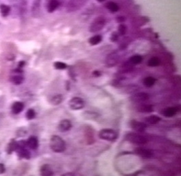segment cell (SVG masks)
<instances>
[{
	"label": "cell",
	"instance_id": "1",
	"mask_svg": "<svg viewBox=\"0 0 181 176\" xmlns=\"http://www.w3.org/2000/svg\"><path fill=\"white\" fill-rule=\"evenodd\" d=\"M51 149L56 153H62L66 149V144L61 137L57 135L52 136L49 141Z\"/></svg>",
	"mask_w": 181,
	"mask_h": 176
},
{
	"label": "cell",
	"instance_id": "2",
	"mask_svg": "<svg viewBox=\"0 0 181 176\" xmlns=\"http://www.w3.org/2000/svg\"><path fill=\"white\" fill-rule=\"evenodd\" d=\"M126 140L133 144H137V145H144L148 141L145 136L135 132L127 134L126 135Z\"/></svg>",
	"mask_w": 181,
	"mask_h": 176
},
{
	"label": "cell",
	"instance_id": "3",
	"mask_svg": "<svg viewBox=\"0 0 181 176\" xmlns=\"http://www.w3.org/2000/svg\"><path fill=\"white\" fill-rule=\"evenodd\" d=\"M99 137L102 140L108 141H115L118 138V134L112 129H102L99 131Z\"/></svg>",
	"mask_w": 181,
	"mask_h": 176
},
{
	"label": "cell",
	"instance_id": "4",
	"mask_svg": "<svg viewBox=\"0 0 181 176\" xmlns=\"http://www.w3.org/2000/svg\"><path fill=\"white\" fill-rule=\"evenodd\" d=\"M105 23H106V19H104V17H99L96 19L92 24L91 25L89 30L93 33L100 31L104 27Z\"/></svg>",
	"mask_w": 181,
	"mask_h": 176
},
{
	"label": "cell",
	"instance_id": "5",
	"mask_svg": "<svg viewBox=\"0 0 181 176\" xmlns=\"http://www.w3.org/2000/svg\"><path fill=\"white\" fill-rule=\"evenodd\" d=\"M69 106L73 110H78L82 109L85 107V101L83 99L78 97L72 98L69 101Z\"/></svg>",
	"mask_w": 181,
	"mask_h": 176
},
{
	"label": "cell",
	"instance_id": "6",
	"mask_svg": "<svg viewBox=\"0 0 181 176\" xmlns=\"http://www.w3.org/2000/svg\"><path fill=\"white\" fill-rule=\"evenodd\" d=\"M130 125L132 130L138 132H143L147 128V125L145 123L138 121L136 120L131 121Z\"/></svg>",
	"mask_w": 181,
	"mask_h": 176
},
{
	"label": "cell",
	"instance_id": "7",
	"mask_svg": "<svg viewBox=\"0 0 181 176\" xmlns=\"http://www.w3.org/2000/svg\"><path fill=\"white\" fill-rule=\"evenodd\" d=\"M149 98V95L147 93H143V92H141V93H137L134 94L132 96H131L130 99L131 101L134 102H143L148 100Z\"/></svg>",
	"mask_w": 181,
	"mask_h": 176
},
{
	"label": "cell",
	"instance_id": "8",
	"mask_svg": "<svg viewBox=\"0 0 181 176\" xmlns=\"http://www.w3.org/2000/svg\"><path fill=\"white\" fill-rule=\"evenodd\" d=\"M135 152L138 156H139L144 158H149L153 156V151L150 149H146L143 148H136Z\"/></svg>",
	"mask_w": 181,
	"mask_h": 176
},
{
	"label": "cell",
	"instance_id": "9",
	"mask_svg": "<svg viewBox=\"0 0 181 176\" xmlns=\"http://www.w3.org/2000/svg\"><path fill=\"white\" fill-rule=\"evenodd\" d=\"M72 127V123L68 119H63L62 121H60L59 126H58V128H59V130L60 131V132H67V131H69L71 128Z\"/></svg>",
	"mask_w": 181,
	"mask_h": 176
},
{
	"label": "cell",
	"instance_id": "10",
	"mask_svg": "<svg viewBox=\"0 0 181 176\" xmlns=\"http://www.w3.org/2000/svg\"><path fill=\"white\" fill-rule=\"evenodd\" d=\"M178 107H169L163 110L162 115L165 117H172L178 112Z\"/></svg>",
	"mask_w": 181,
	"mask_h": 176
},
{
	"label": "cell",
	"instance_id": "11",
	"mask_svg": "<svg viewBox=\"0 0 181 176\" xmlns=\"http://www.w3.org/2000/svg\"><path fill=\"white\" fill-rule=\"evenodd\" d=\"M83 4V0H71L67 5V9L69 11H73L80 8Z\"/></svg>",
	"mask_w": 181,
	"mask_h": 176
},
{
	"label": "cell",
	"instance_id": "12",
	"mask_svg": "<svg viewBox=\"0 0 181 176\" xmlns=\"http://www.w3.org/2000/svg\"><path fill=\"white\" fill-rule=\"evenodd\" d=\"M137 110L138 112H142V113H150V112H153L154 108L153 105L151 104H142L139 105L137 108Z\"/></svg>",
	"mask_w": 181,
	"mask_h": 176
},
{
	"label": "cell",
	"instance_id": "13",
	"mask_svg": "<svg viewBox=\"0 0 181 176\" xmlns=\"http://www.w3.org/2000/svg\"><path fill=\"white\" fill-rule=\"evenodd\" d=\"M27 146L31 149H36L39 147V140L35 136H32L26 141Z\"/></svg>",
	"mask_w": 181,
	"mask_h": 176
},
{
	"label": "cell",
	"instance_id": "14",
	"mask_svg": "<svg viewBox=\"0 0 181 176\" xmlns=\"http://www.w3.org/2000/svg\"><path fill=\"white\" fill-rule=\"evenodd\" d=\"M40 173L42 175L44 176L52 175L54 174L53 170H52L50 165L47 164H43V166H41L40 169Z\"/></svg>",
	"mask_w": 181,
	"mask_h": 176
},
{
	"label": "cell",
	"instance_id": "15",
	"mask_svg": "<svg viewBox=\"0 0 181 176\" xmlns=\"http://www.w3.org/2000/svg\"><path fill=\"white\" fill-rule=\"evenodd\" d=\"M24 108V104L21 101H16L12 104V111L14 114H19Z\"/></svg>",
	"mask_w": 181,
	"mask_h": 176
},
{
	"label": "cell",
	"instance_id": "16",
	"mask_svg": "<svg viewBox=\"0 0 181 176\" xmlns=\"http://www.w3.org/2000/svg\"><path fill=\"white\" fill-rule=\"evenodd\" d=\"M146 121L149 123L150 125H155L156 123H158L159 121H161V118L157 116V115H153L151 116H149L147 118H146Z\"/></svg>",
	"mask_w": 181,
	"mask_h": 176
},
{
	"label": "cell",
	"instance_id": "17",
	"mask_svg": "<svg viewBox=\"0 0 181 176\" xmlns=\"http://www.w3.org/2000/svg\"><path fill=\"white\" fill-rule=\"evenodd\" d=\"M17 151H18L19 156L21 158L25 159H30V153L25 148H18L17 149Z\"/></svg>",
	"mask_w": 181,
	"mask_h": 176
},
{
	"label": "cell",
	"instance_id": "18",
	"mask_svg": "<svg viewBox=\"0 0 181 176\" xmlns=\"http://www.w3.org/2000/svg\"><path fill=\"white\" fill-rule=\"evenodd\" d=\"M59 6V2L58 0H50L47 6V9L49 12H52Z\"/></svg>",
	"mask_w": 181,
	"mask_h": 176
},
{
	"label": "cell",
	"instance_id": "19",
	"mask_svg": "<svg viewBox=\"0 0 181 176\" xmlns=\"http://www.w3.org/2000/svg\"><path fill=\"white\" fill-rule=\"evenodd\" d=\"M156 82V79L151 77V76H149V77H147L143 80V85L145 86L148 88L152 87L154 84Z\"/></svg>",
	"mask_w": 181,
	"mask_h": 176
},
{
	"label": "cell",
	"instance_id": "20",
	"mask_svg": "<svg viewBox=\"0 0 181 176\" xmlns=\"http://www.w3.org/2000/svg\"><path fill=\"white\" fill-rule=\"evenodd\" d=\"M40 6H41V0H35L32 4V12L33 15H36L40 11Z\"/></svg>",
	"mask_w": 181,
	"mask_h": 176
},
{
	"label": "cell",
	"instance_id": "21",
	"mask_svg": "<svg viewBox=\"0 0 181 176\" xmlns=\"http://www.w3.org/2000/svg\"><path fill=\"white\" fill-rule=\"evenodd\" d=\"M102 40V37L100 35H95L92 36V37L89 38V43L91 45H96L99 44Z\"/></svg>",
	"mask_w": 181,
	"mask_h": 176
},
{
	"label": "cell",
	"instance_id": "22",
	"mask_svg": "<svg viewBox=\"0 0 181 176\" xmlns=\"http://www.w3.org/2000/svg\"><path fill=\"white\" fill-rule=\"evenodd\" d=\"M62 101V95L60 94H57L54 97H52L51 99V104L54 106H57V105H59L61 102Z\"/></svg>",
	"mask_w": 181,
	"mask_h": 176
},
{
	"label": "cell",
	"instance_id": "23",
	"mask_svg": "<svg viewBox=\"0 0 181 176\" xmlns=\"http://www.w3.org/2000/svg\"><path fill=\"white\" fill-rule=\"evenodd\" d=\"M23 80H24V78L22 75H14L12 76L11 78V82L14 84L15 85H19L23 83Z\"/></svg>",
	"mask_w": 181,
	"mask_h": 176
},
{
	"label": "cell",
	"instance_id": "24",
	"mask_svg": "<svg viewBox=\"0 0 181 176\" xmlns=\"http://www.w3.org/2000/svg\"><path fill=\"white\" fill-rule=\"evenodd\" d=\"M10 12V6H7L5 4L0 5V13L3 17H6Z\"/></svg>",
	"mask_w": 181,
	"mask_h": 176
},
{
	"label": "cell",
	"instance_id": "25",
	"mask_svg": "<svg viewBox=\"0 0 181 176\" xmlns=\"http://www.w3.org/2000/svg\"><path fill=\"white\" fill-rule=\"evenodd\" d=\"M142 57L139 55H134L132 57H130L129 62L132 65H138L142 62Z\"/></svg>",
	"mask_w": 181,
	"mask_h": 176
},
{
	"label": "cell",
	"instance_id": "26",
	"mask_svg": "<svg viewBox=\"0 0 181 176\" xmlns=\"http://www.w3.org/2000/svg\"><path fill=\"white\" fill-rule=\"evenodd\" d=\"M106 7L108 8L111 12H116L119 10V6H117L115 2H109L106 4Z\"/></svg>",
	"mask_w": 181,
	"mask_h": 176
},
{
	"label": "cell",
	"instance_id": "27",
	"mask_svg": "<svg viewBox=\"0 0 181 176\" xmlns=\"http://www.w3.org/2000/svg\"><path fill=\"white\" fill-rule=\"evenodd\" d=\"M160 60L156 57H153L152 58L149 59L148 62V65L149 67H158L160 65Z\"/></svg>",
	"mask_w": 181,
	"mask_h": 176
},
{
	"label": "cell",
	"instance_id": "28",
	"mask_svg": "<svg viewBox=\"0 0 181 176\" xmlns=\"http://www.w3.org/2000/svg\"><path fill=\"white\" fill-rule=\"evenodd\" d=\"M26 118L28 120H32L33 119H35L36 117V112L35 111V110L33 109H29L27 112H26L25 114Z\"/></svg>",
	"mask_w": 181,
	"mask_h": 176
},
{
	"label": "cell",
	"instance_id": "29",
	"mask_svg": "<svg viewBox=\"0 0 181 176\" xmlns=\"http://www.w3.org/2000/svg\"><path fill=\"white\" fill-rule=\"evenodd\" d=\"M54 66L55 67V69H59V70H62V69H65L67 68V65L64 62H54Z\"/></svg>",
	"mask_w": 181,
	"mask_h": 176
},
{
	"label": "cell",
	"instance_id": "30",
	"mask_svg": "<svg viewBox=\"0 0 181 176\" xmlns=\"http://www.w3.org/2000/svg\"><path fill=\"white\" fill-rule=\"evenodd\" d=\"M17 148V142L13 141L12 143H10L8 145V153H11L13 151L16 150Z\"/></svg>",
	"mask_w": 181,
	"mask_h": 176
},
{
	"label": "cell",
	"instance_id": "31",
	"mask_svg": "<svg viewBox=\"0 0 181 176\" xmlns=\"http://www.w3.org/2000/svg\"><path fill=\"white\" fill-rule=\"evenodd\" d=\"M126 26L124 24H120L119 27H118V32H119V34H120L121 35H124L126 33Z\"/></svg>",
	"mask_w": 181,
	"mask_h": 176
},
{
	"label": "cell",
	"instance_id": "32",
	"mask_svg": "<svg viewBox=\"0 0 181 176\" xmlns=\"http://www.w3.org/2000/svg\"><path fill=\"white\" fill-rule=\"evenodd\" d=\"M118 38H119V35H118V33L117 32H113L111 34V37H110L111 41L116 42V41H117Z\"/></svg>",
	"mask_w": 181,
	"mask_h": 176
},
{
	"label": "cell",
	"instance_id": "33",
	"mask_svg": "<svg viewBox=\"0 0 181 176\" xmlns=\"http://www.w3.org/2000/svg\"><path fill=\"white\" fill-rule=\"evenodd\" d=\"M125 18H124V17H122V16H119V17H117V21L119 23H122V22H124V21H125Z\"/></svg>",
	"mask_w": 181,
	"mask_h": 176
},
{
	"label": "cell",
	"instance_id": "34",
	"mask_svg": "<svg viewBox=\"0 0 181 176\" xmlns=\"http://www.w3.org/2000/svg\"><path fill=\"white\" fill-rule=\"evenodd\" d=\"M5 167L3 164H0V174H2V173H4L5 172Z\"/></svg>",
	"mask_w": 181,
	"mask_h": 176
},
{
	"label": "cell",
	"instance_id": "35",
	"mask_svg": "<svg viewBox=\"0 0 181 176\" xmlns=\"http://www.w3.org/2000/svg\"><path fill=\"white\" fill-rule=\"evenodd\" d=\"M93 75H96V76H97V77H98V76H99L101 75V73H99V71H95L93 72Z\"/></svg>",
	"mask_w": 181,
	"mask_h": 176
},
{
	"label": "cell",
	"instance_id": "36",
	"mask_svg": "<svg viewBox=\"0 0 181 176\" xmlns=\"http://www.w3.org/2000/svg\"><path fill=\"white\" fill-rule=\"evenodd\" d=\"M98 2H104V0H98Z\"/></svg>",
	"mask_w": 181,
	"mask_h": 176
}]
</instances>
